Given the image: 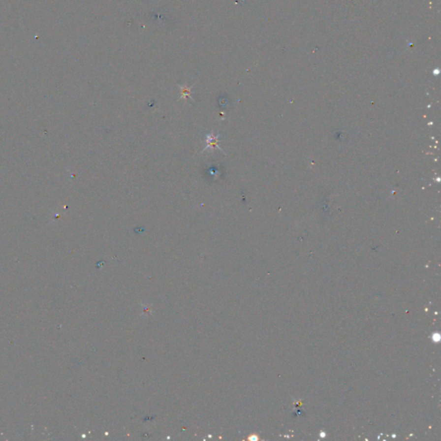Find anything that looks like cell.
Wrapping results in <instances>:
<instances>
[{"label": "cell", "mask_w": 441, "mask_h": 441, "mask_svg": "<svg viewBox=\"0 0 441 441\" xmlns=\"http://www.w3.org/2000/svg\"><path fill=\"white\" fill-rule=\"evenodd\" d=\"M218 142H219L218 136H215V135H213V134H207V143H208V146H207L206 148L203 151H205L206 149L210 148H212V149L213 148H218V149L221 150V148H220V147L218 146ZM222 152L224 153V151Z\"/></svg>", "instance_id": "6da1fadb"}, {"label": "cell", "mask_w": 441, "mask_h": 441, "mask_svg": "<svg viewBox=\"0 0 441 441\" xmlns=\"http://www.w3.org/2000/svg\"><path fill=\"white\" fill-rule=\"evenodd\" d=\"M186 96H190V95H189V91H186V90H183L182 96H181V97H186Z\"/></svg>", "instance_id": "7a4b0ae2"}]
</instances>
